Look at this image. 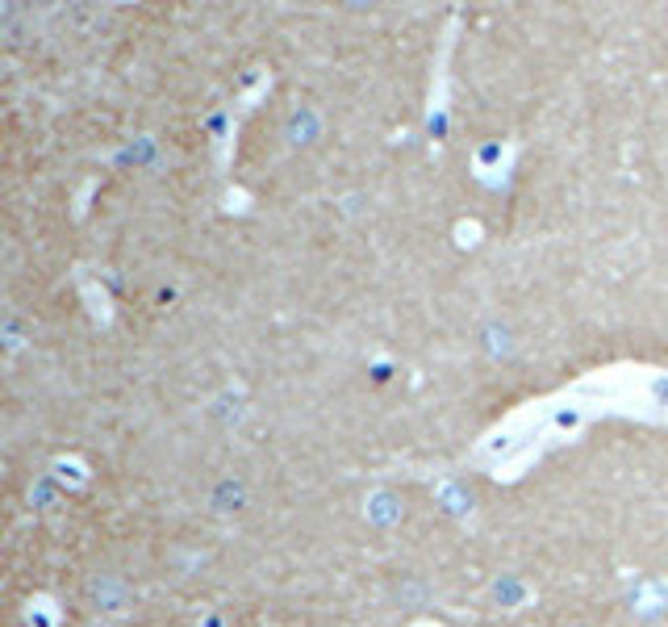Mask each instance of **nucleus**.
Here are the masks:
<instances>
[{
    "mask_svg": "<svg viewBox=\"0 0 668 627\" xmlns=\"http://www.w3.org/2000/svg\"><path fill=\"white\" fill-rule=\"evenodd\" d=\"M664 607H668V586L664 582H639L635 586V594H631V615H639V619H660L664 615Z\"/></svg>",
    "mask_w": 668,
    "mask_h": 627,
    "instance_id": "f257e3e1",
    "label": "nucleus"
},
{
    "mask_svg": "<svg viewBox=\"0 0 668 627\" xmlns=\"http://www.w3.org/2000/svg\"><path fill=\"white\" fill-rule=\"evenodd\" d=\"M368 519L372 523H397L401 519V506L393 494H372L368 498Z\"/></svg>",
    "mask_w": 668,
    "mask_h": 627,
    "instance_id": "f03ea898",
    "label": "nucleus"
},
{
    "mask_svg": "<svg viewBox=\"0 0 668 627\" xmlns=\"http://www.w3.org/2000/svg\"><path fill=\"white\" fill-rule=\"evenodd\" d=\"M652 627H656V623H652Z\"/></svg>",
    "mask_w": 668,
    "mask_h": 627,
    "instance_id": "7ed1b4c3",
    "label": "nucleus"
}]
</instances>
